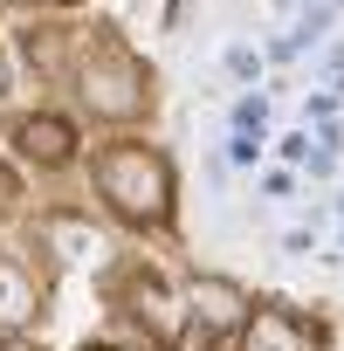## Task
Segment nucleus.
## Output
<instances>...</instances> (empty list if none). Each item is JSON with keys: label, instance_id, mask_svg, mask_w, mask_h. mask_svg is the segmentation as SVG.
I'll return each instance as SVG.
<instances>
[{"label": "nucleus", "instance_id": "f257e3e1", "mask_svg": "<svg viewBox=\"0 0 344 351\" xmlns=\"http://www.w3.org/2000/svg\"><path fill=\"white\" fill-rule=\"evenodd\" d=\"M97 193L110 200V214H124L138 228H158L165 207H172V172L151 145H110L97 158Z\"/></svg>", "mask_w": 344, "mask_h": 351}, {"label": "nucleus", "instance_id": "f03ea898", "mask_svg": "<svg viewBox=\"0 0 344 351\" xmlns=\"http://www.w3.org/2000/svg\"><path fill=\"white\" fill-rule=\"evenodd\" d=\"M83 104L97 117H131L145 104V69L124 56V49H97L83 62Z\"/></svg>", "mask_w": 344, "mask_h": 351}, {"label": "nucleus", "instance_id": "7ed1b4c3", "mask_svg": "<svg viewBox=\"0 0 344 351\" xmlns=\"http://www.w3.org/2000/svg\"><path fill=\"white\" fill-rule=\"evenodd\" d=\"M186 310H193V324L207 330V337H228V330H241L248 324V289L241 282H228V276H193L186 282Z\"/></svg>", "mask_w": 344, "mask_h": 351}, {"label": "nucleus", "instance_id": "20e7f679", "mask_svg": "<svg viewBox=\"0 0 344 351\" xmlns=\"http://www.w3.org/2000/svg\"><path fill=\"white\" fill-rule=\"evenodd\" d=\"M42 241H49L62 262H103V234H97L90 221H76V214H56V221H42Z\"/></svg>", "mask_w": 344, "mask_h": 351}, {"label": "nucleus", "instance_id": "39448f33", "mask_svg": "<svg viewBox=\"0 0 344 351\" xmlns=\"http://www.w3.org/2000/svg\"><path fill=\"white\" fill-rule=\"evenodd\" d=\"M241 351H310L303 324L282 317V310H248V344Z\"/></svg>", "mask_w": 344, "mask_h": 351}, {"label": "nucleus", "instance_id": "423d86ee", "mask_svg": "<svg viewBox=\"0 0 344 351\" xmlns=\"http://www.w3.org/2000/svg\"><path fill=\"white\" fill-rule=\"evenodd\" d=\"M35 310H42V296H35V282L21 276V262H8V255H0V324L14 330V324H28Z\"/></svg>", "mask_w": 344, "mask_h": 351}, {"label": "nucleus", "instance_id": "0eeeda50", "mask_svg": "<svg viewBox=\"0 0 344 351\" xmlns=\"http://www.w3.org/2000/svg\"><path fill=\"white\" fill-rule=\"evenodd\" d=\"M69 145H76V138H69V124H56V117H28V124H21V152L42 158V165H62Z\"/></svg>", "mask_w": 344, "mask_h": 351}, {"label": "nucleus", "instance_id": "6e6552de", "mask_svg": "<svg viewBox=\"0 0 344 351\" xmlns=\"http://www.w3.org/2000/svg\"><path fill=\"white\" fill-rule=\"evenodd\" d=\"M131 296H138V317H151V330H158V337H172V310H165V289H158V282L145 276V282H138Z\"/></svg>", "mask_w": 344, "mask_h": 351}, {"label": "nucleus", "instance_id": "1a4fd4ad", "mask_svg": "<svg viewBox=\"0 0 344 351\" xmlns=\"http://www.w3.org/2000/svg\"><path fill=\"white\" fill-rule=\"evenodd\" d=\"M228 69H234V76H255L262 62H255V49H234V56H228Z\"/></svg>", "mask_w": 344, "mask_h": 351}, {"label": "nucleus", "instance_id": "9d476101", "mask_svg": "<svg viewBox=\"0 0 344 351\" xmlns=\"http://www.w3.org/2000/svg\"><path fill=\"white\" fill-rule=\"evenodd\" d=\"M0 97H8V56H0Z\"/></svg>", "mask_w": 344, "mask_h": 351}]
</instances>
